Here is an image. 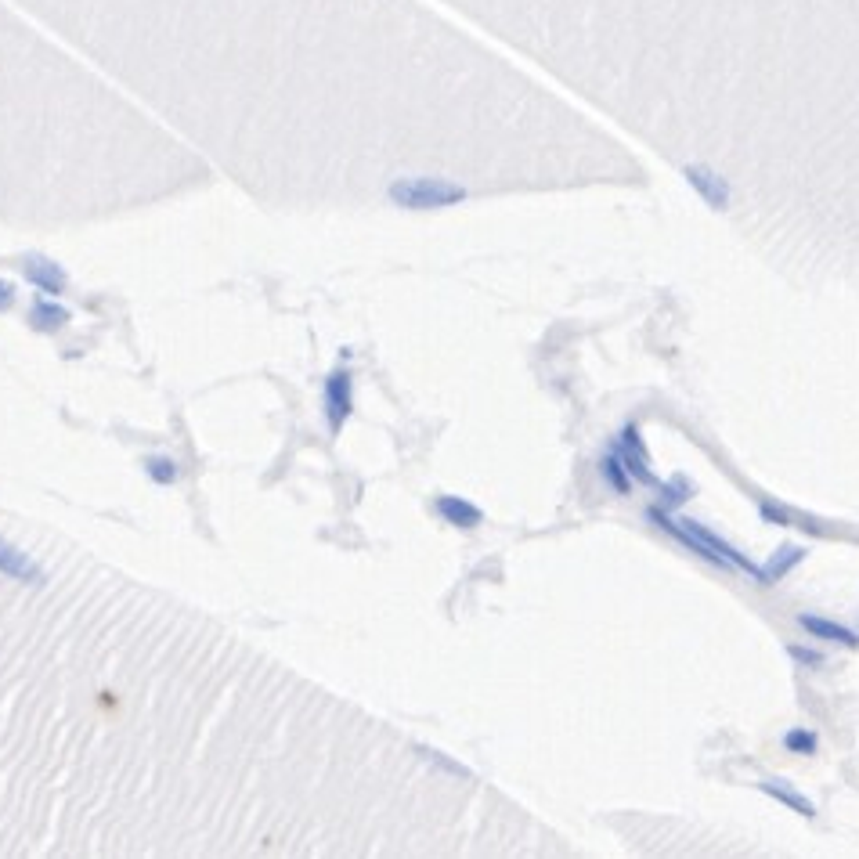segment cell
<instances>
[{
  "label": "cell",
  "mask_w": 859,
  "mask_h": 859,
  "mask_svg": "<svg viewBox=\"0 0 859 859\" xmlns=\"http://www.w3.org/2000/svg\"><path fill=\"white\" fill-rule=\"evenodd\" d=\"M762 791H766L769 798H776V802L791 805V809H795L798 816H805V820H813V816H816V805L809 802V798L798 795V791H791L784 780H762Z\"/></svg>",
  "instance_id": "8fae6325"
},
{
  "label": "cell",
  "mask_w": 859,
  "mask_h": 859,
  "mask_svg": "<svg viewBox=\"0 0 859 859\" xmlns=\"http://www.w3.org/2000/svg\"><path fill=\"white\" fill-rule=\"evenodd\" d=\"M148 477H152L156 484H170L177 477V466L170 459H152L148 462Z\"/></svg>",
  "instance_id": "9a60e30c"
},
{
  "label": "cell",
  "mask_w": 859,
  "mask_h": 859,
  "mask_svg": "<svg viewBox=\"0 0 859 859\" xmlns=\"http://www.w3.org/2000/svg\"><path fill=\"white\" fill-rule=\"evenodd\" d=\"M603 477H607V481L614 484V491H621V495H625V491H629V484H632L629 470H625V462H621L618 452H610L607 459H603Z\"/></svg>",
  "instance_id": "4fadbf2b"
},
{
  "label": "cell",
  "mask_w": 859,
  "mask_h": 859,
  "mask_svg": "<svg viewBox=\"0 0 859 859\" xmlns=\"http://www.w3.org/2000/svg\"><path fill=\"white\" fill-rule=\"evenodd\" d=\"M0 574H4V578H11V582L37 585V589L47 582L44 567H40L33 556L22 553V549H15L8 538H0Z\"/></svg>",
  "instance_id": "277c9868"
},
{
  "label": "cell",
  "mask_w": 859,
  "mask_h": 859,
  "mask_svg": "<svg viewBox=\"0 0 859 859\" xmlns=\"http://www.w3.org/2000/svg\"><path fill=\"white\" fill-rule=\"evenodd\" d=\"M798 625H802L805 632L813 639H823V643H841V647H859V636L852 629H845V625H838V621H827V618H816V614H802L798 618Z\"/></svg>",
  "instance_id": "52a82bcc"
},
{
  "label": "cell",
  "mask_w": 859,
  "mask_h": 859,
  "mask_svg": "<svg viewBox=\"0 0 859 859\" xmlns=\"http://www.w3.org/2000/svg\"><path fill=\"white\" fill-rule=\"evenodd\" d=\"M784 744H787V751H795V755H813L816 751V733H809V730H791L784 737Z\"/></svg>",
  "instance_id": "5bb4252c"
},
{
  "label": "cell",
  "mask_w": 859,
  "mask_h": 859,
  "mask_svg": "<svg viewBox=\"0 0 859 859\" xmlns=\"http://www.w3.org/2000/svg\"><path fill=\"white\" fill-rule=\"evenodd\" d=\"M387 195L401 210H444V206H459L466 199V188L448 177H398Z\"/></svg>",
  "instance_id": "7a4b0ae2"
},
{
  "label": "cell",
  "mask_w": 859,
  "mask_h": 859,
  "mask_svg": "<svg viewBox=\"0 0 859 859\" xmlns=\"http://www.w3.org/2000/svg\"><path fill=\"white\" fill-rule=\"evenodd\" d=\"M798 560H802V549H795V545H787V549H780V560H769V567L766 571H762V585H769V582H776V578H784V571L787 567H795Z\"/></svg>",
  "instance_id": "7c38bea8"
},
{
  "label": "cell",
  "mask_w": 859,
  "mask_h": 859,
  "mask_svg": "<svg viewBox=\"0 0 859 859\" xmlns=\"http://www.w3.org/2000/svg\"><path fill=\"white\" fill-rule=\"evenodd\" d=\"M11 300H15V289H11V282H0V311H8Z\"/></svg>",
  "instance_id": "e0dca14e"
},
{
  "label": "cell",
  "mask_w": 859,
  "mask_h": 859,
  "mask_svg": "<svg viewBox=\"0 0 859 859\" xmlns=\"http://www.w3.org/2000/svg\"><path fill=\"white\" fill-rule=\"evenodd\" d=\"M621 462H625V470H629L632 481L639 484H654V473H650V455L639 441V430L636 426H625L621 430V448H618Z\"/></svg>",
  "instance_id": "8992f818"
},
{
  "label": "cell",
  "mask_w": 859,
  "mask_h": 859,
  "mask_svg": "<svg viewBox=\"0 0 859 859\" xmlns=\"http://www.w3.org/2000/svg\"><path fill=\"white\" fill-rule=\"evenodd\" d=\"M437 513L455 527H477L484 520V513L473 506V502L455 499V495H441V499H437Z\"/></svg>",
  "instance_id": "9c48e42d"
},
{
  "label": "cell",
  "mask_w": 859,
  "mask_h": 859,
  "mask_svg": "<svg viewBox=\"0 0 859 859\" xmlns=\"http://www.w3.org/2000/svg\"><path fill=\"white\" fill-rule=\"evenodd\" d=\"M683 177L690 181V188L697 195H701L704 203L712 206V210H730V181L726 177H719L712 167H704V163H690V167L683 170Z\"/></svg>",
  "instance_id": "3957f363"
},
{
  "label": "cell",
  "mask_w": 859,
  "mask_h": 859,
  "mask_svg": "<svg viewBox=\"0 0 859 859\" xmlns=\"http://www.w3.org/2000/svg\"><path fill=\"white\" fill-rule=\"evenodd\" d=\"M354 408V398H351V372L347 369H336L325 383V412H329V426L340 430L343 419L351 416Z\"/></svg>",
  "instance_id": "5b68a950"
},
{
  "label": "cell",
  "mask_w": 859,
  "mask_h": 859,
  "mask_svg": "<svg viewBox=\"0 0 859 859\" xmlns=\"http://www.w3.org/2000/svg\"><path fill=\"white\" fill-rule=\"evenodd\" d=\"M22 271H26V282H33V286L44 289V293H62L65 289V271L44 257H26Z\"/></svg>",
  "instance_id": "ba28073f"
},
{
  "label": "cell",
  "mask_w": 859,
  "mask_h": 859,
  "mask_svg": "<svg viewBox=\"0 0 859 859\" xmlns=\"http://www.w3.org/2000/svg\"><path fill=\"white\" fill-rule=\"evenodd\" d=\"M65 322H69V311L62 304H55V300H37V304L29 307V325L37 333H55Z\"/></svg>",
  "instance_id": "30bf717a"
},
{
  "label": "cell",
  "mask_w": 859,
  "mask_h": 859,
  "mask_svg": "<svg viewBox=\"0 0 859 859\" xmlns=\"http://www.w3.org/2000/svg\"><path fill=\"white\" fill-rule=\"evenodd\" d=\"M419 755H423L426 762H434V766L448 769V773H455V776H466V769H462L459 762H448V758H444L441 751H430V748H423V751H419Z\"/></svg>",
  "instance_id": "2e32d148"
},
{
  "label": "cell",
  "mask_w": 859,
  "mask_h": 859,
  "mask_svg": "<svg viewBox=\"0 0 859 859\" xmlns=\"http://www.w3.org/2000/svg\"><path fill=\"white\" fill-rule=\"evenodd\" d=\"M650 520H654L657 527H665L668 535L679 538L686 549L701 553L704 560H712V564H719V567H737V571H748V574H755V582H762V571L751 564L748 556L737 553L730 542H722L719 535H712V531H708V527H701L697 520H672L668 513H661L657 506L650 509Z\"/></svg>",
  "instance_id": "6da1fadb"
}]
</instances>
